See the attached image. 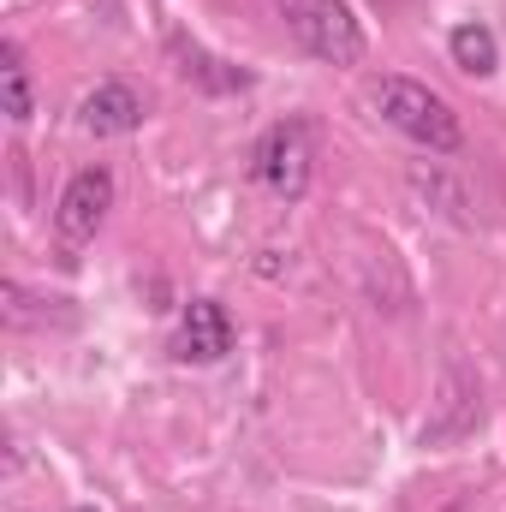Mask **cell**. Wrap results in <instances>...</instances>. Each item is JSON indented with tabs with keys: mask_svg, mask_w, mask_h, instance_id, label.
I'll use <instances>...</instances> for the list:
<instances>
[{
	"mask_svg": "<svg viewBox=\"0 0 506 512\" xmlns=\"http://www.w3.org/2000/svg\"><path fill=\"white\" fill-rule=\"evenodd\" d=\"M0 90H6V120L12 126H30L36 120V90H30V72H24V48L18 42L0 48Z\"/></svg>",
	"mask_w": 506,
	"mask_h": 512,
	"instance_id": "8",
	"label": "cell"
},
{
	"mask_svg": "<svg viewBox=\"0 0 506 512\" xmlns=\"http://www.w3.org/2000/svg\"><path fill=\"white\" fill-rule=\"evenodd\" d=\"M227 352H233V316H227V304L191 298L185 316H179V334H173V358L209 370V364H221Z\"/></svg>",
	"mask_w": 506,
	"mask_h": 512,
	"instance_id": "5",
	"label": "cell"
},
{
	"mask_svg": "<svg viewBox=\"0 0 506 512\" xmlns=\"http://www.w3.org/2000/svg\"><path fill=\"white\" fill-rule=\"evenodd\" d=\"M78 512H90V507H78Z\"/></svg>",
	"mask_w": 506,
	"mask_h": 512,
	"instance_id": "10",
	"label": "cell"
},
{
	"mask_svg": "<svg viewBox=\"0 0 506 512\" xmlns=\"http://www.w3.org/2000/svg\"><path fill=\"white\" fill-rule=\"evenodd\" d=\"M143 96L120 84V78H108V84H96L84 102H78V126L90 131V137H131V131L143 126Z\"/></svg>",
	"mask_w": 506,
	"mask_h": 512,
	"instance_id": "6",
	"label": "cell"
},
{
	"mask_svg": "<svg viewBox=\"0 0 506 512\" xmlns=\"http://www.w3.org/2000/svg\"><path fill=\"white\" fill-rule=\"evenodd\" d=\"M251 173L262 191H274L280 203H298L310 191V173H316V137L304 120H274V126L256 137Z\"/></svg>",
	"mask_w": 506,
	"mask_h": 512,
	"instance_id": "3",
	"label": "cell"
},
{
	"mask_svg": "<svg viewBox=\"0 0 506 512\" xmlns=\"http://www.w3.org/2000/svg\"><path fill=\"white\" fill-rule=\"evenodd\" d=\"M173 54H179V60H185V66H179V72H185V78H191V84H203V90H215V96H227V90H251V78H245V72H215V66H221V60H209V54H197V48H191V54H185V48H179V42H173Z\"/></svg>",
	"mask_w": 506,
	"mask_h": 512,
	"instance_id": "9",
	"label": "cell"
},
{
	"mask_svg": "<svg viewBox=\"0 0 506 512\" xmlns=\"http://www.w3.org/2000/svg\"><path fill=\"white\" fill-rule=\"evenodd\" d=\"M108 209H114V173H108V167H78V173L66 179L60 203H54V233H60L66 245H90V239L102 233Z\"/></svg>",
	"mask_w": 506,
	"mask_h": 512,
	"instance_id": "4",
	"label": "cell"
},
{
	"mask_svg": "<svg viewBox=\"0 0 506 512\" xmlns=\"http://www.w3.org/2000/svg\"><path fill=\"white\" fill-rule=\"evenodd\" d=\"M447 54H453V66H459L465 78H495V72H501V42H495L489 24H459V30L447 36Z\"/></svg>",
	"mask_w": 506,
	"mask_h": 512,
	"instance_id": "7",
	"label": "cell"
},
{
	"mask_svg": "<svg viewBox=\"0 0 506 512\" xmlns=\"http://www.w3.org/2000/svg\"><path fill=\"white\" fill-rule=\"evenodd\" d=\"M370 102H376V114L399 131V137H411V143H423V149H435V155H459L465 126H459L453 102L435 96L429 84H417V78H381L376 90H370Z\"/></svg>",
	"mask_w": 506,
	"mask_h": 512,
	"instance_id": "1",
	"label": "cell"
},
{
	"mask_svg": "<svg viewBox=\"0 0 506 512\" xmlns=\"http://www.w3.org/2000/svg\"><path fill=\"white\" fill-rule=\"evenodd\" d=\"M280 18H286L292 42L322 66H358L370 48L358 12L346 0H280Z\"/></svg>",
	"mask_w": 506,
	"mask_h": 512,
	"instance_id": "2",
	"label": "cell"
}]
</instances>
